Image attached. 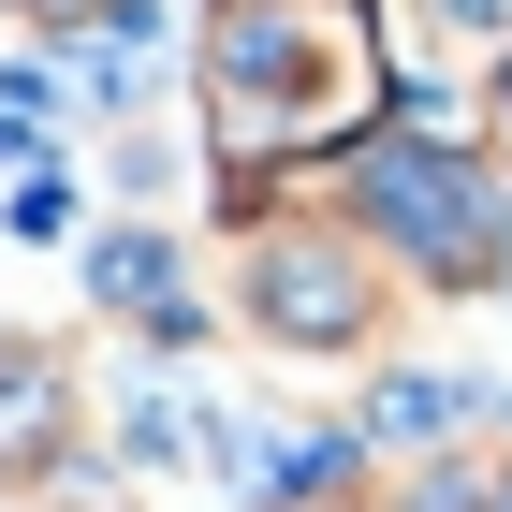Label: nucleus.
I'll list each match as a JSON object with an SVG mask.
<instances>
[{
  "mask_svg": "<svg viewBox=\"0 0 512 512\" xmlns=\"http://www.w3.org/2000/svg\"><path fill=\"white\" fill-rule=\"evenodd\" d=\"M205 132L220 161H366L381 147V44L352 0H220L205 15Z\"/></svg>",
  "mask_w": 512,
  "mask_h": 512,
  "instance_id": "f257e3e1",
  "label": "nucleus"
},
{
  "mask_svg": "<svg viewBox=\"0 0 512 512\" xmlns=\"http://www.w3.org/2000/svg\"><path fill=\"white\" fill-rule=\"evenodd\" d=\"M352 220L395 249V278L512 293V191H498V161L439 147V132H381V147L352 161Z\"/></svg>",
  "mask_w": 512,
  "mask_h": 512,
  "instance_id": "f03ea898",
  "label": "nucleus"
},
{
  "mask_svg": "<svg viewBox=\"0 0 512 512\" xmlns=\"http://www.w3.org/2000/svg\"><path fill=\"white\" fill-rule=\"evenodd\" d=\"M235 308L264 322L278 352H366L395 308V249L366 220H293V205H249L235 220Z\"/></svg>",
  "mask_w": 512,
  "mask_h": 512,
  "instance_id": "7ed1b4c3",
  "label": "nucleus"
},
{
  "mask_svg": "<svg viewBox=\"0 0 512 512\" xmlns=\"http://www.w3.org/2000/svg\"><path fill=\"white\" fill-rule=\"evenodd\" d=\"M103 308L191 337V278H176V249H161V235H103Z\"/></svg>",
  "mask_w": 512,
  "mask_h": 512,
  "instance_id": "20e7f679",
  "label": "nucleus"
},
{
  "mask_svg": "<svg viewBox=\"0 0 512 512\" xmlns=\"http://www.w3.org/2000/svg\"><path fill=\"white\" fill-rule=\"evenodd\" d=\"M439 30L454 44H512V0H439Z\"/></svg>",
  "mask_w": 512,
  "mask_h": 512,
  "instance_id": "39448f33",
  "label": "nucleus"
},
{
  "mask_svg": "<svg viewBox=\"0 0 512 512\" xmlns=\"http://www.w3.org/2000/svg\"><path fill=\"white\" fill-rule=\"evenodd\" d=\"M30 15H88V0H30Z\"/></svg>",
  "mask_w": 512,
  "mask_h": 512,
  "instance_id": "423d86ee",
  "label": "nucleus"
}]
</instances>
